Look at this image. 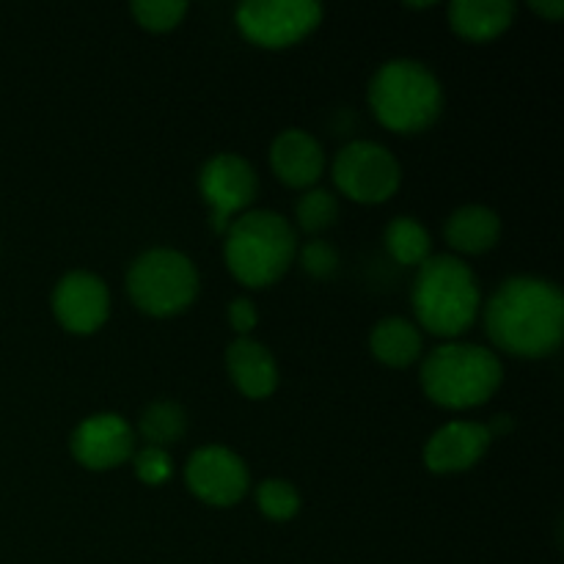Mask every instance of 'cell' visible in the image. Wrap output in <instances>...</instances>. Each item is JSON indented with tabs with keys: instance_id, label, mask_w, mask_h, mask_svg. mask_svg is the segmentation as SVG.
I'll list each match as a JSON object with an SVG mask.
<instances>
[{
	"instance_id": "6da1fadb",
	"label": "cell",
	"mask_w": 564,
	"mask_h": 564,
	"mask_svg": "<svg viewBox=\"0 0 564 564\" xmlns=\"http://www.w3.org/2000/svg\"><path fill=\"white\" fill-rule=\"evenodd\" d=\"M485 330L490 341L510 356H551L564 336L560 284L532 273L505 279L485 303Z\"/></svg>"
},
{
	"instance_id": "7a4b0ae2",
	"label": "cell",
	"mask_w": 564,
	"mask_h": 564,
	"mask_svg": "<svg viewBox=\"0 0 564 564\" xmlns=\"http://www.w3.org/2000/svg\"><path fill=\"white\" fill-rule=\"evenodd\" d=\"M413 314L424 330L444 339L466 334L479 314L477 273L455 253H430L411 286Z\"/></svg>"
},
{
	"instance_id": "3957f363",
	"label": "cell",
	"mask_w": 564,
	"mask_h": 564,
	"mask_svg": "<svg viewBox=\"0 0 564 564\" xmlns=\"http://www.w3.org/2000/svg\"><path fill=\"white\" fill-rule=\"evenodd\" d=\"M226 268L240 284L268 286L297 257L295 226L273 209H248L226 226Z\"/></svg>"
},
{
	"instance_id": "277c9868",
	"label": "cell",
	"mask_w": 564,
	"mask_h": 564,
	"mask_svg": "<svg viewBox=\"0 0 564 564\" xmlns=\"http://www.w3.org/2000/svg\"><path fill=\"white\" fill-rule=\"evenodd\" d=\"M422 389L435 405L466 411L485 405L499 391L505 367L490 347L474 341H446L422 361Z\"/></svg>"
},
{
	"instance_id": "5b68a950",
	"label": "cell",
	"mask_w": 564,
	"mask_h": 564,
	"mask_svg": "<svg viewBox=\"0 0 564 564\" xmlns=\"http://www.w3.org/2000/svg\"><path fill=\"white\" fill-rule=\"evenodd\" d=\"M369 108L394 132H422L444 110V86L424 61L391 58L369 80Z\"/></svg>"
},
{
	"instance_id": "8992f818",
	"label": "cell",
	"mask_w": 564,
	"mask_h": 564,
	"mask_svg": "<svg viewBox=\"0 0 564 564\" xmlns=\"http://www.w3.org/2000/svg\"><path fill=\"white\" fill-rule=\"evenodd\" d=\"M202 275L196 262L176 248H147L127 270V295L152 317L180 314L196 301Z\"/></svg>"
},
{
	"instance_id": "52a82bcc",
	"label": "cell",
	"mask_w": 564,
	"mask_h": 564,
	"mask_svg": "<svg viewBox=\"0 0 564 564\" xmlns=\"http://www.w3.org/2000/svg\"><path fill=\"white\" fill-rule=\"evenodd\" d=\"M334 182L358 204H380L397 193L402 182L400 160L378 141L345 143L334 158Z\"/></svg>"
},
{
	"instance_id": "ba28073f",
	"label": "cell",
	"mask_w": 564,
	"mask_h": 564,
	"mask_svg": "<svg viewBox=\"0 0 564 564\" xmlns=\"http://www.w3.org/2000/svg\"><path fill=\"white\" fill-rule=\"evenodd\" d=\"M317 0H246L237 6L235 20L242 36L259 47H290L306 39L323 22Z\"/></svg>"
},
{
	"instance_id": "9c48e42d",
	"label": "cell",
	"mask_w": 564,
	"mask_h": 564,
	"mask_svg": "<svg viewBox=\"0 0 564 564\" xmlns=\"http://www.w3.org/2000/svg\"><path fill=\"white\" fill-rule=\"evenodd\" d=\"M198 191L209 207V224L224 235L235 215L257 198L259 176L242 154H213L198 171Z\"/></svg>"
},
{
	"instance_id": "30bf717a",
	"label": "cell",
	"mask_w": 564,
	"mask_h": 564,
	"mask_svg": "<svg viewBox=\"0 0 564 564\" xmlns=\"http://www.w3.org/2000/svg\"><path fill=\"white\" fill-rule=\"evenodd\" d=\"M185 482L193 496L213 507H231L248 494L251 474L235 449L220 444L198 446L185 463Z\"/></svg>"
},
{
	"instance_id": "8fae6325",
	"label": "cell",
	"mask_w": 564,
	"mask_h": 564,
	"mask_svg": "<svg viewBox=\"0 0 564 564\" xmlns=\"http://www.w3.org/2000/svg\"><path fill=\"white\" fill-rule=\"evenodd\" d=\"M69 449L80 466L108 471L135 455V430L119 413H94L72 430Z\"/></svg>"
},
{
	"instance_id": "7c38bea8",
	"label": "cell",
	"mask_w": 564,
	"mask_h": 564,
	"mask_svg": "<svg viewBox=\"0 0 564 564\" xmlns=\"http://www.w3.org/2000/svg\"><path fill=\"white\" fill-rule=\"evenodd\" d=\"M53 314L72 334H94L110 314V290L91 270H69L53 286Z\"/></svg>"
},
{
	"instance_id": "4fadbf2b",
	"label": "cell",
	"mask_w": 564,
	"mask_h": 564,
	"mask_svg": "<svg viewBox=\"0 0 564 564\" xmlns=\"http://www.w3.org/2000/svg\"><path fill=\"white\" fill-rule=\"evenodd\" d=\"M488 424L482 422H449L435 430L424 444V466L433 474H457L477 466L490 449Z\"/></svg>"
},
{
	"instance_id": "5bb4252c",
	"label": "cell",
	"mask_w": 564,
	"mask_h": 564,
	"mask_svg": "<svg viewBox=\"0 0 564 564\" xmlns=\"http://www.w3.org/2000/svg\"><path fill=\"white\" fill-rule=\"evenodd\" d=\"M270 165L281 182L292 187H312L325 171L323 143L301 127H286L270 143Z\"/></svg>"
},
{
	"instance_id": "9a60e30c",
	"label": "cell",
	"mask_w": 564,
	"mask_h": 564,
	"mask_svg": "<svg viewBox=\"0 0 564 564\" xmlns=\"http://www.w3.org/2000/svg\"><path fill=\"white\" fill-rule=\"evenodd\" d=\"M226 369L237 389L251 400H264L279 386V364L262 341L235 336L226 347Z\"/></svg>"
},
{
	"instance_id": "2e32d148",
	"label": "cell",
	"mask_w": 564,
	"mask_h": 564,
	"mask_svg": "<svg viewBox=\"0 0 564 564\" xmlns=\"http://www.w3.org/2000/svg\"><path fill=\"white\" fill-rule=\"evenodd\" d=\"M444 237L455 251L485 253L499 242L501 218L485 204H463L446 218Z\"/></svg>"
},
{
	"instance_id": "e0dca14e",
	"label": "cell",
	"mask_w": 564,
	"mask_h": 564,
	"mask_svg": "<svg viewBox=\"0 0 564 564\" xmlns=\"http://www.w3.org/2000/svg\"><path fill=\"white\" fill-rule=\"evenodd\" d=\"M449 25L471 42H488L505 33L516 17L512 0H452Z\"/></svg>"
},
{
	"instance_id": "ac0fdd59",
	"label": "cell",
	"mask_w": 564,
	"mask_h": 564,
	"mask_svg": "<svg viewBox=\"0 0 564 564\" xmlns=\"http://www.w3.org/2000/svg\"><path fill=\"white\" fill-rule=\"evenodd\" d=\"M422 330L405 317H383L369 334V350L386 367H411L422 356Z\"/></svg>"
},
{
	"instance_id": "d6986e66",
	"label": "cell",
	"mask_w": 564,
	"mask_h": 564,
	"mask_svg": "<svg viewBox=\"0 0 564 564\" xmlns=\"http://www.w3.org/2000/svg\"><path fill=\"white\" fill-rule=\"evenodd\" d=\"M185 408L176 400H169V397H165V400L149 402L141 411V416H138V433L147 441V446H160V449H165V446L176 444V441L185 435Z\"/></svg>"
},
{
	"instance_id": "ffe728a7",
	"label": "cell",
	"mask_w": 564,
	"mask_h": 564,
	"mask_svg": "<svg viewBox=\"0 0 564 564\" xmlns=\"http://www.w3.org/2000/svg\"><path fill=\"white\" fill-rule=\"evenodd\" d=\"M386 248H389L391 257L400 264L408 268H419L424 259L433 253V240H430V231L424 229V224L413 215H397L383 231Z\"/></svg>"
},
{
	"instance_id": "44dd1931",
	"label": "cell",
	"mask_w": 564,
	"mask_h": 564,
	"mask_svg": "<svg viewBox=\"0 0 564 564\" xmlns=\"http://www.w3.org/2000/svg\"><path fill=\"white\" fill-rule=\"evenodd\" d=\"M339 218V198L328 187H308L295 204V220L303 231L317 235Z\"/></svg>"
},
{
	"instance_id": "7402d4cb",
	"label": "cell",
	"mask_w": 564,
	"mask_h": 564,
	"mask_svg": "<svg viewBox=\"0 0 564 564\" xmlns=\"http://www.w3.org/2000/svg\"><path fill=\"white\" fill-rule=\"evenodd\" d=\"M257 505L270 521H290L301 510V494L290 479L270 477L257 485Z\"/></svg>"
},
{
	"instance_id": "603a6c76",
	"label": "cell",
	"mask_w": 564,
	"mask_h": 564,
	"mask_svg": "<svg viewBox=\"0 0 564 564\" xmlns=\"http://www.w3.org/2000/svg\"><path fill=\"white\" fill-rule=\"evenodd\" d=\"M130 9L135 20L149 31H171L185 17L187 3L185 0H135Z\"/></svg>"
},
{
	"instance_id": "cb8c5ba5",
	"label": "cell",
	"mask_w": 564,
	"mask_h": 564,
	"mask_svg": "<svg viewBox=\"0 0 564 564\" xmlns=\"http://www.w3.org/2000/svg\"><path fill=\"white\" fill-rule=\"evenodd\" d=\"M132 466L141 482L147 485H163L171 477L174 466H171V455L160 446H143L141 452L132 455Z\"/></svg>"
},
{
	"instance_id": "d4e9b609",
	"label": "cell",
	"mask_w": 564,
	"mask_h": 564,
	"mask_svg": "<svg viewBox=\"0 0 564 564\" xmlns=\"http://www.w3.org/2000/svg\"><path fill=\"white\" fill-rule=\"evenodd\" d=\"M301 264L314 279H330L339 268V253L328 240H308L301 248Z\"/></svg>"
},
{
	"instance_id": "484cf974",
	"label": "cell",
	"mask_w": 564,
	"mask_h": 564,
	"mask_svg": "<svg viewBox=\"0 0 564 564\" xmlns=\"http://www.w3.org/2000/svg\"><path fill=\"white\" fill-rule=\"evenodd\" d=\"M226 314H229V325L237 330V336H248L259 323V312L248 297H235L226 306Z\"/></svg>"
},
{
	"instance_id": "4316f807",
	"label": "cell",
	"mask_w": 564,
	"mask_h": 564,
	"mask_svg": "<svg viewBox=\"0 0 564 564\" xmlns=\"http://www.w3.org/2000/svg\"><path fill=\"white\" fill-rule=\"evenodd\" d=\"M529 9L549 17V20H560L564 14V0H529Z\"/></svg>"
},
{
	"instance_id": "83f0119b",
	"label": "cell",
	"mask_w": 564,
	"mask_h": 564,
	"mask_svg": "<svg viewBox=\"0 0 564 564\" xmlns=\"http://www.w3.org/2000/svg\"><path fill=\"white\" fill-rule=\"evenodd\" d=\"M488 430H490V435L510 433V430H512V419L507 416V413H501V416H494V422L488 424Z\"/></svg>"
}]
</instances>
